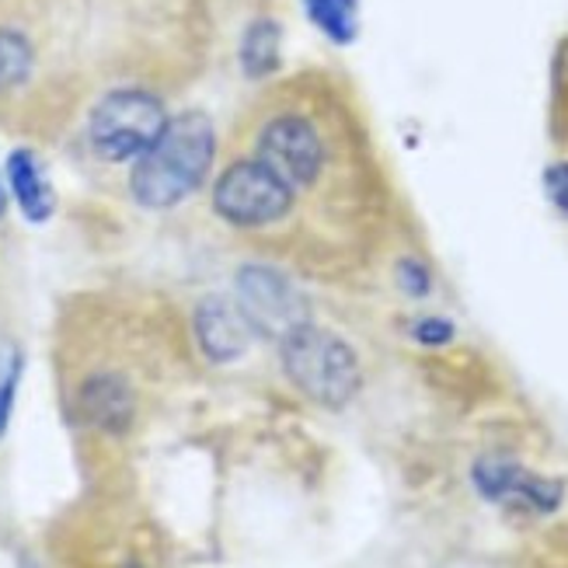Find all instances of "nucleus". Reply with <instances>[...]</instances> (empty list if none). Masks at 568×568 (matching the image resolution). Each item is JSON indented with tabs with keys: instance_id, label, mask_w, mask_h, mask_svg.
<instances>
[{
	"instance_id": "nucleus-1",
	"label": "nucleus",
	"mask_w": 568,
	"mask_h": 568,
	"mask_svg": "<svg viewBox=\"0 0 568 568\" xmlns=\"http://www.w3.org/2000/svg\"><path fill=\"white\" fill-rule=\"evenodd\" d=\"M216 158V130L210 115L185 112L168 119L164 133L133 164L130 189L133 200L146 210L179 206L210 175Z\"/></svg>"
},
{
	"instance_id": "nucleus-2",
	"label": "nucleus",
	"mask_w": 568,
	"mask_h": 568,
	"mask_svg": "<svg viewBox=\"0 0 568 568\" xmlns=\"http://www.w3.org/2000/svg\"><path fill=\"white\" fill-rule=\"evenodd\" d=\"M280 359L290 384L321 408H345L363 384L353 345L311 321L280 338Z\"/></svg>"
},
{
	"instance_id": "nucleus-3",
	"label": "nucleus",
	"mask_w": 568,
	"mask_h": 568,
	"mask_svg": "<svg viewBox=\"0 0 568 568\" xmlns=\"http://www.w3.org/2000/svg\"><path fill=\"white\" fill-rule=\"evenodd\" d=\"M164 126H168L164 105L151 91L122 88L105 94L94 105L88 122V140L98 158L119 164V161H136L143 151H151Z\"/></svg>"
},
{
	"instance_id": "nucleus-4",
	"label": "nucleus",
	"mask_w": 568,
	"mask_h": 568,
	"mask_svg": "<svg viewBox=\"0 0 568 568\" xmlns=\"http://www.w3.org/2000/svg\"><path fill=\"white\" fill-rule=\"evenodd\" d=\"M213 206L234 227H265L290 213L293 189L276 179L258 158L237 161L216 179Z\"/></svg>"
},
{
	"instance_id": "nucleus-5",
	"label": "nucleus",
	"mask_w": 568,
	"mask_h": 568,
	"mask_svg": "<svg viewBox=\"0 0 568 568\" xmlns=\"http://www.w3.org/2000/svg\"><path fill=\"white\" fill-rule=\"evenodd\" d=\"M237 307L248 317L255 335L265 338H286L293 328L311 321L304 293L296 290L283 273L268 265H244L237 273Z\"/></svg>"
},
{
	"instance_id": "nucleus-6",
	"label": "nucleus",
	"mask_w": 568,
	"mask_h": 568,
	"mask_svg": "<svg viewBox=\"0 0 568 568\" xmlns=\"http://www.w3.org/2000/svg\"><path fill=\"white\" fill-rule=\"evenodd\" d=\"M255 158L290 189H307L325 168V143H321V133L314 130L311 119L286 112L265 122Z\"/></svg>"
},
{
	"instance_id": "nucleus-7",
	"label": "nucleus",
	"mask_w": 568,
	"mask_h": 568,
	"mask_svg": "<svg viewBox=\"0 0 568 568\" xmlns=\"http://www.w3.org/2000/svg\"><path fill=\"white\" fill-rule=\"evenodd\" d=\"M475 488L488 503H499L509 509H527V513H555L561 506L565 485L545 475L527 471L524 464L506 460V457H481L475 464Z\"/></svg>"
},
{
	"instance_id": "nucleus-8",
	"label": "nucleus",
	"mask_w": 568,
	"mask_h": 568,
	"mask_svg": "<svg viewBox=\"0 0 568 568\" xmlns=\"http://www.w3.org/2000/svg\"><path fill=\"white\" fill-rule=\"evenodd\" d=\"M195 338L213 363H234L252 349L255 328L231 296H206L195 307Z\"/></svg>"
},
{
	"instance_id": "nucleus-9",
	"label": "nucleus",
	"mask_w": 568,
	"mask_h": 568,
	"mask_svg": "<svg viewBox=\"0 0 568 568\" xmlns=\"http://www.w3.org/2000/svg\"><path fill=\"white\" fill-rule=\"evenodd\" d=\"M81 408L88 415V423L109 433H122L133 418V394L122 377L102 374L91 377L81 390Z\"/></svg>"
},
{
	"instance_id": "nucleus-10",
	"label": "nucleus",
	"mask_w": 568,
	"mask_h": 568,
	"mask_svg": "<svg viewBox=\"0 0 568 568\" xmlns=\"http://www.w3.org/2000/svg\"><path fill=\"white\" fill-rule=\"evenodd\" d=\"M8 185L14 203L21 206V213L32 220V224H42L53 213V192H49L45 179H42V168L36 161V154L29 151H14L8 158Z\"/></svg>"
},
{
	"instance_id": "nucleus-11",
	"label": "nucleus",
	"mask_w": 568,
	"mask_h": 568,
	"mask_svg": "<svg viewBox=\"0 0 568 568\" xmlns=\"http://www.w3.org/2000/svg\"><path fill=\"white\" fill-rule=\"evenodd\" d=\"M280 63V24L258 18L248 24V32L241 39V67L248 78H265Z\"/></svg>"
},
{
	"instance_id": "nucleus-12",
	"label": "nucleus",
	"mask_w": 568,
	"mask_h": 568,
	"mask_svg": "<svg viewBox=\"0 0 568 568\" xmlns=\"http://www.w3.org/2000/svg\"><path fill=\"white\" fill-rule=\"evenodd\" d=\"M304 8L332 42L345 45L356 39V0H304Z\"/></svg>"
},
{
	"instance_id": "nucleus-13",
	"label": "nucleus",
	"mask_w": 568,
	"mask_h": 568,
	"mask_svg": "<svg viewBox=\"0 0 568 568\" xmlns=\"http://www.w3.org/2000/svg\"><path fill=\"white\" fill-rule=\"evenodd\" d=\"M32 63V42L14 29H0V91H14L29 81Z\"/></svg>"
},
{
	"instance_id": "nucleus-14",
	"label": "nucleus",
	"mask_w": 568,
	"mask_h": 568,
	"mask_svg": "<svg viewBox=\"0 0 568 568\" xmlns=\"http://www.w3.org/2000/svg\"><path fill=\"white\" fill-rule=\"evenodd\" d=\"M18 381H21V353L11 342H0V436H4V429L11 423Z\"/></svg>"
},
{
	"instance_id": "nucleus-15",
	"label": "nucleus",
	"mask_w": 568,
	"mask_h": 568,
	"mask_svg": "<svg viewBox=\"0 0 568 568\" xmlns=\"http://www.w3.org/2000/svg\"><path fill=\"white\" fill-rule=\"evenodd\" d=\"M545 189H548V195H551V203L568 216V164L561 161V164H551L548 171H545Z\"/></svg>"
},
{
	"instance_id": "nucleus-16",
	"label": "nucleus",
	"mask_w": 568,
	"mask_h": 568,
	"mask_svg": "<svg viewBox=\"0 0 568 568\" xmlns=\"http://www.w3.org/2000/svg\"><path fill=\"white\" fill-rule=\"evenodd\" d=\"M415 338L423 345H447L454 338V325H450V321H443V317H426V321H418V325H415Z\"/></svg>"
},
{
	"instance_id": "nucleus-17",
	"label": "nucleus",
	"mask_w": 568,
	"mask_h": 568,
	"mask_svg": "<svg viewBox=\"0 0 568 568\" xmlns=\"http://www.w3.org/2000/svg\"><path fill=\"white\" fill-rule=\"evenodd\" d=\"M402 286H405L408 293H415V296H423V293L429 290V273H426L423 265L405 262V265H402Z\"/></svg>"
},
{
	"instance_id": "nucleus-18",
	"label": "nucleus",
	"mask_w": 568,
	"mask_h": 568,
	"mask_svg": "<svg viewBox=\"0 0 568 568\" xmlns=\"http://www.w3.org/2000/svg\"><path fill=\"white\" fill-rule=\"evenodd\" d=\"M4 206H8V192H4V182H0V213H4Z\"/></svg>"
}]
</instances>
